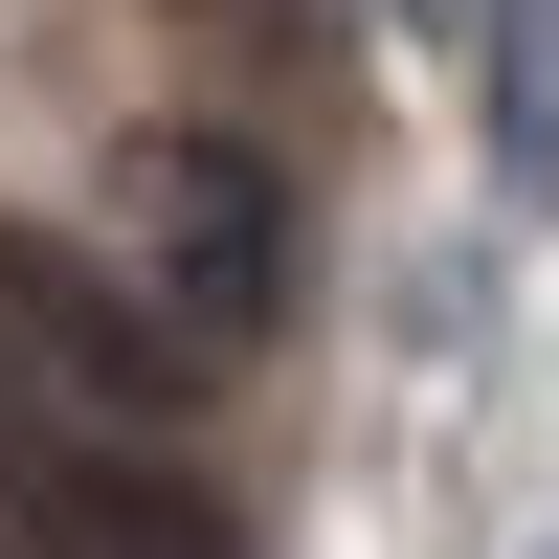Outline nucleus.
I'll return each instance as SVG.
<instances>
[{
	"label": "nucleus",
	"mask_w": 559,
	"mask_h": 559,
	"mask_svg": "<svg viewBox=\"0 0 559 559\" xmlns=\"http://www.w3.org/2000/svg\"><path fill=\"white\" fill-rule=\"evenodd\" d=\"M0 515L45 559H224L202 471H157L134 426H68V403H0Z\"/></svg>",
	"instance_id": "obj_2"
},
{
	"label": "nucleus",
	"mask_w": 559,
	"mask_h": 559,
	"mask_svg": "<svg viewBox=\"0 0 559 559\" xmlns=\"http://www.w3.org/2000/svg\"><path fill=\"white\" fill-rule=\"evenodd\" d=\"M0 336H23L45 381L90 403V426H134V403L179 381V336H157V313H134V292H90L68 247H0Z\"/></svg>",
	"instance_id": "obj_3"
},
{
	"label": "nucleus",
	"mask_w": 559,
	"mask_h": 559,
	"mask_svg": "<svg viewBox=\"0 0 559 559\" xmlns=\"http://www.w3.org/2000/svg\"><path fill=\"white\" fill-rule=\"evenodd\" d=\"M134 247H157V336L179 358H247L269 313H292V179L247 157V134H157V157H134Z\"/></svg>",
	"instance_id": "obj_1"
},
{
	"label": "nucleus",
	"mask_w": 559,
	"mask_h": 559,
	"mask_svg": "<svg viewBox=\"0 0 559 559\" xmlns=\"http://www.w3.org/2000/svg\"><path fill=\"white\" fill-rule=\"evenodd\" d=\"M492 157L515 202H559V0H492Z\"/></svg>",
	"instance_id": "obj_4"
}]
</instances>
